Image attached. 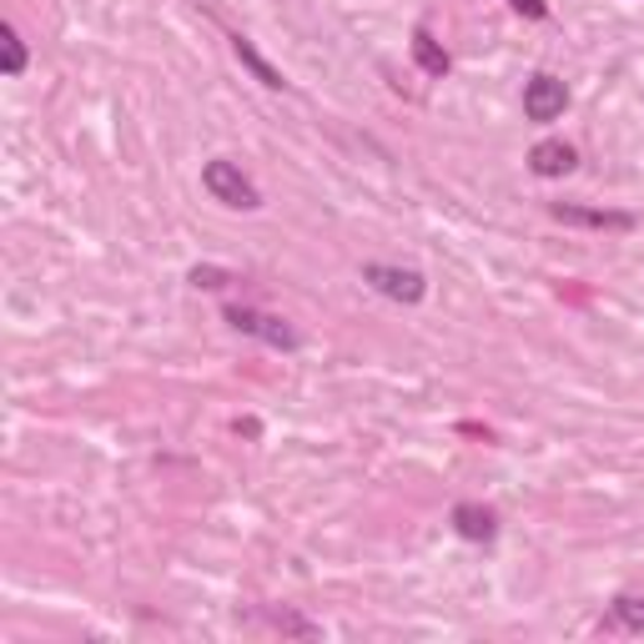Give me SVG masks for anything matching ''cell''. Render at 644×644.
Segmentation results:
<instances>
[{
  "mask_svg": "<svg viewBox=\"0 0 644 644\" xmlns=\"http://www.w3.org/2000/svg\"><path fill=\"white\" fill-rule=\"evenodd\" d=\"M202 186H207L222 207H238V211H257V207H263V192L252 186V177L238 167V161H227V157H217V161L202 167Z\"/></svg>",
  "mask_w": 644,
  "mask_h": 644,
  "instance_id": "1",
  "label": "cell"
},
{
  "mask_svg": "<svg viewBox=\"0 0 644 644\" xmlns=\"http://www.w3.org/2000/svg\"><path fill=\"white\" fill-rule=\"evenodd\" d=\"M227 323H232L238 332H247V338L277 348V353H292V348H297V328L282 323V317H272V313H257V307H227Z\"/></svg>",
  "mask_w": 644,
  "mask_h": 644,
  "instance_id": "2",
  "label": "cell"
},
{
  "mask_svg": "<svg viewBox=\"0 0 644 644\" xmlns=\"http://www.w3.org/2000/svg\"><path fill=\"white\" fill-rule=\"evenodd\" d=\"M363 282H368L373 292H382V297H393V303H423V292H428V282H423V272H413V267H393V263H368L363 267Z\"/></svg>",
  "mask_w": 644,
  "mask_h": 644,
  "instance_id": "3",
  "label": "cell"
},
{
  "mask_svg": "<svg viewBox=\"0 0 644 644\" xmlns=\"http://www.w3.org/2000/svg\"><path fill=\"white\" fill-rule=\"evenodd\" d=\"M569 106V86L559 76H549V71H539V76L524 86V117L528 121H559Z\"/></svg>",
  "mask_w": 644,
  "mask_h": 644,
  "instance_id": "4",
  "label": "cell"
},
{
  "mask_svg": "<svg viewBox=\"0 0 644 644\" xmlns=\"http://www.w3.org/2000/svg\"><path fill=\"white\" fill-rule=\"evenodd\" d=\"M549 217H554V222H564V227H594V232H630V227H634L630 211L579 207V202H554Z\"/></svg>",
  "mask_w": 644,
  "mask_h": 644,
  "instance_id": "5",
  "label": "cell"
},
{
  "mask_svg": "<svg viewBox=\"0 0 644 644\" xmlns=\"http://www.w3.org/2000/svg\"><path fill=\"white\" fill-rule=\"evenodd\" d=\"M579 161V151L569 142H539L534 151H528V167H534V177H569Z\"/></svg>",
  "mask_w": 644,
  "mask_h": 644,
  "instance_id": "6",
  "label": "cell"
},
{
  "mask_svg": "<svg viewBox=\"0 0 644 644\" xmlns=\"http://www.w3.org/2000/svg\"><path fill=\"white\" fill-rule=\"evenodd\" d=\"M453 528H459L469 544H488L499 534V519H494V509H484V503H459V509H453Z\"/></svg>",
  "mask_w": 644,
  "mask_h": 644,
  "instance_id": "7",
  "label": "cell"
},
{
  "mask_svg": "<svg viewBox=\"0 0 644 644\" xmlns=\"http://www.w3.org/2000/svg\"><path fill=\"white\" fill-rule=\"evenodd\" d=\"M232 51H238V61H242V66H247L257 81H263L267 92H282V86H288V76H282L277 66H267V61H263V51H257V46H252L247 36H232Z\"/></svg>",
  "mask_w": 644,
  "mask_h": 644,
  "instance_id": "8",
  "label": "cell"
},
{
  "mask_svg": "<svg viewBox=\"0 0 644 644\" xmlns=\"http://www.w3.org/2000/svg\"><path fill=\"white\" fill-rule=\"evenodd\" d=\"M413 61H418L428 76H448V51L434 40V31H413Z\"/></svg>",
  "mask_w": 644,
  "mask_h": 644,
  "instance_id": "9",
  "label": "cell"
},
{
  "mask_svg": "<svg viewBox=\"0 0 644 644\" xmlns=\"http://www.w3.org/2000/svg\"><path fill=\"white\" fill-rule=\"evenodd\" d=\"M0 71H5V76H21V71H26V40H21L15 26L0 31Z\"/></svg>",
  "mask_w": 644,
  "mask_h": 644,
  "instance_id": "10",
  "label": "cell"
},
{
  "mask_svg": "<svg viewBox=\"0 0 644 644\" xmlns=\"http://www.w3.org/2000/svg\"><path fill=\"white\" fill-rule=\"evenodd\" d=\"M615 624H619V630H634V634H644V599H634V594H624V599H615Z\"/></svg>",
  "mask_w": 644,
  "mask_h": 644,
  "instance_id": "11",
  "label": "cell"
},
{
  "mask_svg": "<svg viewBox=\"0 0 644 644\" xmlns=\"http://www.w3.org/2000/svg\"><path fill=\"white\" fill-rule=\"evenodd\" d=\"M227 282H232V272H222V267H192V288L217 292V288H227Z\"/></svg>",
  "mask_w": 644,
  "mask_h": 644,
  "instance_id": "12",
  "label": "cell"
},
{
  "mask_svg": "<svg viewBox=\"0 0 644 644\" xmlns=\"http://www.w3.org/2000/svg\"><path fill=\"white\" fill-rule=\"evenodd\" d=\"M272 624H277V630H288V634H317V624H307V619L288 615V609H277V615H272Z\"/></svg>",
  "mask_w": 644,
  "mask_h": 644,
  "instance_id": "13",
  "label": "cell"
},
{
  "mask_svg": "<svg viewBox=\"0 0 644 644\" xmlns=\"http://www.w3.org/2000/svg\"><path fill=\"white\" fill-rule=\"evenodd\" d=\"M513 11H524V15H534V21H544V15H549V5H544V0H509Z\"/></svg>",
  "mask_w": 644,
  "mask_h": 644,
  "instance_id": "14",
  "label": "cell"
}]
</instances>
